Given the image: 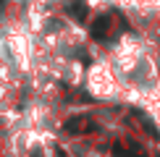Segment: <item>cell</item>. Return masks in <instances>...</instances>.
Masks as SVG:
<instances>
[{"mask_svg":"<svg viewBox=\"0 0 160 157\" xmlns=\"http://www.w3.org/2000/svg\"><path fill=\"white\" fill-rule=\"evenodd\" d=\"M105 31H108V18H100L95 24V34H105Z\"/></svg>","mask_w":160,"mask_h":157,"instance_id":"1","label":"cell"}]
</instances>
